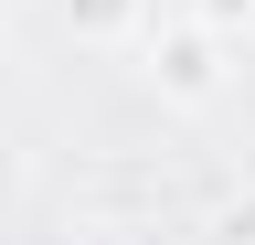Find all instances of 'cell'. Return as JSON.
<instances>
[{
    "label": "cell",
    "instance_id": "1",
    "mask_svg": "<svg viewBox=\"0 0 255 245\" xmlns=\"http://www.w3.org/2000/svg\"><path fill=\"white\" fill-rule=\"evenodd\" d=\"M149 85L170 107H213L223 96V43H213V21H170V32L149 43Z\"/></svg>",
    "mask_w": 255,
    "mask_h": 245
},
{
    "label": "cell",
    "instance_id": "2",
    "mask_svg": "<svg viewBox=\"0 0 255 245\" xmlns=\"http://www.w3.org/2000/svg\"><path fill=\"white\" fill-rule=\"evenodd\" d=\"M53 11H64L75 43H138L149 21H159V0H53Z\"/></svg>",
    "mask_w": 255,
    "mask_h": 245
}]
</instances>
